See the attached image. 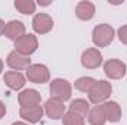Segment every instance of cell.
Listing matches in <instances>:
<instances>
[{
  "label": "cell",
  "instance_id": "1",
  "mask_svg": "<svg viewBox=\"0 0 127 125\" xmlns=\"http://www.w3.org/2000/svg\"><path fill=\"white\" fill-rule=\"evenodd\" d=\"M111 93H112L111 83L100 80V81H96L95 85L92 87V90L89 91V100L93 104H100V103H105L108 100Z\"/></svg>",
  "mask_w": 127,
  "mask_h": 125
},
{
  "label": "cell",
  "instance_id": "2",
  "mask_svg": "<svg viewBox=\"0 0 127 125\" xmlns=\"http://www.w3.org/2000/svg\"><path fill=\"white\" fill-rule=\"evenodd\" d=\"M114 28L108 24H99L93 28V32H92V40L97 47H105L108 44L112 43L114 40Z\"/></svg>",
  "mask_w": 127,
  "mask_h": 125
},
{
  "label": "cell",
  "instance_id": "3",
  "mask_svg": "<svg viewBox=\"0 0 127 125\" xmlns=\"http://www.w3.org/2000/svg\"><path fill=\"white\" fill-rule=\"evenodd\" d=\"M50 94H52V99H56L59 102H65L71 97L72 87L66 80L56 78L50 83Z\"/></svg>",
  "mask_w": 127,
  "mask_h": 125
},
{
  "label": "cell",
  "instance_id": "4",
  "mask_svg": "<svg viewBox=\"0 0 127 125\" xmlns=\"http://www.w3.org/2000/svg\"><path fill=\"white\" fill-rule=\"evenodd\" d=\"M37 47H38V41H37V37L32 34H24L22 37L15 40V50L24 56L32 55L37 50Z\"/></svg>",
  "mask_w": 127,
  "mask_h": 125
},
{
  "label": "cell",
  "instance_id": "5",
  "mask_svg": "<svg viewBox=\"0 0 127 125\" xmlns=\"http://www.w3.org/2000/svg\"><path fill=\"white\" fill-rule=\"evenodd\" d=\"M25 75H27V78L31 83H34V84H44L50 78V74H49L47 66H44L41 63H34V65H31L25 71Z\"/></svg>",
  "mask_w": 127,
  "mask_h": 125
},
{
  "label": "cell",
  "instance_id": "6",
  "mask_svg": "<svg viewBox=\"0 0 127 125\" xmlns=\"http://www.w3.org/2000/svg\"><path fill=\"white\" fill-rule=\"evenodd\" d=\"M103 71L105 75L111 80H120L126 75L127 72V66L124 62H121L120 59H109L106 61L103 65Z\"/></svg>",
  "mask_w": 127,
  "mask_h": 125
},
{
  "label": "cell",
  "instance_id": "7",
  "mask_svg": "<svg viewBox=\"0 0 127 125\" xmlns=\"http://www.w3.org/2000/svg\"><path fill=\"white\" fill-rule=\"evenodd\" d=\"M6 63L10 69L19 72V71H27L31 66V59H30V56H24V55L18 53L16 50H13L7 55Z\"/></svg>",
  "mask_w": 127,
  "mask_h": 125
},
{
  "label": "cell",
  "instance_id": "8",
  "mask_svg": "<svg viewBox=\"0 0 127 125\" xmlns=\"http://www.w3.org/2000/svg\"><path fill=\"white\" fill-rule=\"evenodd\" d=\"M43 113H44V109L40 104H35V106H21V109H19V116L24 121L30 122V124L38 122L41 119Z\"/></svg>",
  "mask_w": 127,
  "mask_h": 125
},
{
  "label": "cell",
  "instance_id": "9",
  "mask_svg": "<svg viewBox=\"0 0 127 125\" xmlns=\"http://www.w3.org/2000/svg\"><path fill=\"white\" fill-rule=\"evenodd\" d=\"M32 28L37 34H47L53 28V19L47 13H37L32 18Z\"/></svg>",
  "mask_w": 127,
  "mask_h": 125
},
{
  "label": "cell",
  "instance_id": "10",
  "mask_svg": "<svg viewBox=\"0 0 127 125\" xmlns=\"http://www.w3.org/2000/svg\"><path fill=\"white\" fill-rule=\"evenodd\" d=\"M81 65L87 69H95L102 65V55L97 49H87L81 55Z\"/></svg>",
  "mask_w": 127,
  "mask_h": 125
},
{
  "label": "cell",
  "instance_id": "11",
  "mask_svg": "<svg viewBox=\"0 0 127 125\" xmlns=\"http://www.w3.org/2000/svg\"><path fill=\"white\" fill-rule=\"evenodd\" d=\"M44 112L46 115L50 118V119H61L64 118V115L66 113L65 112V104L64 102H59L56 99H49L44 104Z\"/></svg>",
  "mask_w": 127,
  "mask_h": 125
},
{
  "label": "cell",
  "instance_id": "12",
  "mask_svg": "<svg viewBox=\"0 0 127 125\" xmlns=\"http://www.w3.org/2000/svg\"><path fill=\"white\" fill-rule=\"evenodd\" d=\"M4 80V84L10 88V90H21L25 84V77L21 74V72H16V71H9L4 74L3 77Z\"/></svg>",
  "mask_w": 127,
  "mask_h": 125
},
{
  "label": "cell",
  "instance_id": "13",
  "mask_svg": "<svg viewBox=\"0 0 127 125\" xmlns=\"http://www.w3.org/2000/svg\"><path fill=\"white\" fill-rule=\"evenodd\" d=\"M18 102H19L21 106H35V104H40L41 96H40V93L37 90L28 88V90H24V91L19 93Z\"/></svg>",
  "mask_w": 127,
  "mask_h": 125
},
{
  "label": "cell",
  "instance_id": "14",
  "mask_svg": "<svg viewBox=\"0 0 127 125\" xmlns=\"http://www.w3.org/2000/svg\"><path fill=\"white\" fill-rule=\"evenodd\" d=\"M95 4L92 3V1H87V0H83V1H80L78 4H77V7H75V15H77V18L78 19H81V21H89V19H92L93 16H95Z\"/></svg>",
  "mask_w": 127,
  "mask_h": 125
},
{
  "label": "cell",
  "instance_id": "15",
  "mask_svg": "<svg viewBox=\"0 0 127 125\" xmlns=\"http://www.w3.org/2000/svg\"><path fill=\"white\" fill-rule=\"evenodd\" d=\"M25 34V25L21 22V21H9L6 24V28H4V35L9 38V40H18L19 37H22Z\"/></svg>",
  "mask_w": 127,
  "mask_h": 125
},
{
  "label": "cell",
  "instance_id": "16",
  "mask_svg": "<svg viewBox=\"0 0 127 125\" xmlns=\"http://www.w3.org/2000/svg\"><path fill=\"white\" fill-rule=\"evenodd\" d=\"M103 112H105V118L109 122H118L121 119V106L117 102H105L102 104Z\"/></svg>",
  "mask_w": 127,
  "mask_h": 125
},
{
  "label": "cell",
  "instance_id": "17",
  "mask_svg": "<svg viewBox=\"0 0 127 125\" xmlns=\"http://www.w3.org/2000/svg\"><path fill=\"white\" fill-rule=\"evenodd\" d=\"M89 110H90V106H89L87 100H84V99H75V100H72L71 104H69V112L78 115V116L83 118V119L89 115Z\"/></svg>",
  "mask_w": 127,
  "mask_h": 125
},
{
  "label": "cell",
  "instance_id": "18",
  "mask_svg": "<svg viewBox=\"0 0 127 125\" xmlns=\"http://www.w3.org/2000/svg\"><path fill=\"white\" fill-rule=\"evenodd\" d=\"M87 119H89V124L90 125H105L106 118H105V112H103L102 104H96V106H93L89 110Z\"/></svg>",
  "mask_w": 127,
  "mask_h": 125
},
{
  "label": "cell",
  "instance_id": "19",
  "mask_svg": "<svg viewBox=\"0 0 127 125\" xmlns=\"http://www.w3.org/2000/svg\"><path fill=\"white\" fill-rule=\"evenodd\" d=\"M15 7L22 15H31L35 12V3L32 0H16Z\"/></svg>",
  "mask_w": 127,
  "mask_h": 125
},
{
  "label": "cell",
  "instance_id": "20",
  "mask_svg": "<svg viewBox=\"0 0 127 125\" xmlns=\"http://www.w3.org/2000/svg\"><path fill=\"white\" fill-rule=\"evenodd\" d=\"M96 80L93 78H90V77H81V78H78L77 81H75V88L78 90V91H81V93H89L90 90H92V87L95 85Z\"/></svg>",
  "mask_w": 127,
  "mask_h": 125
},
{
  "label": "cell",
  "instance_id": "21",
  "mask_svg": "<svg viewBox=\"0 0 127 125\" xmlns=\"http://www.w3.org/2000/svg\"><path fill=\"white\" fill-rule=\"evenodd\" d=\"M62 122H64V125H84V119L80 118L78 115H75V113H72V112L68 110L64 115Z\"/></svg>",
  "mask_w": 127,
  "mask_h": 125
},
{
  "label": "cell",
  "instance_id": "22",
  "mask_svg": "<svg viewBox=\"0 0 127 125\" xmlns=\"http://www.w3.org/2000/svg\"><path fill=\"white\" fill-rule=\"evenodd\" d=\"M118 38L123 44L127 46V25H123L120 30H118Z\"/></svg>",
  "mask_w": 127,
  "mask_h": 125
},
{
  "label": "cell",
  "instance_id": "23",
  "mask_svg": "<svg viewBox=\"0 0 127 125\" xmlns=\"http://www.w3.org/2000/svg\"><path fill=\"white\" fill-rule=\"evenodd\" d=\"M4 115H6V106H4L3 102H0V119H1Z\"/></svg>",
  "mask_w": 127,
  "mask_h": 125
},
{
  "label": "cell",
  "instance_id": "24",
  "mask_svg": "<svg viewBox=\"0 0 127 125\" xmlns=\"http://www.w3.org/2000/svg\"><path fill=\"white\" fill-rule=\"evenodd\" d=\"M4 28H6V24H4V21H3V19H0V35H3V34H4Z\"/></svg>",
  "mask_w": 127,
  "mask_h": 125
},
{
  "label": "cell",
  "instance_id": "25",
  "mask_svg": "<svg viewBox=\"0 0 127 125\" xmlns=\"http://www.w3.org/2000/svg\"><path fill=\"white\" fill-rule=\"evenodd\" d=\"M41 6H47V4H50V1H38Z\"/></svg>",
  "mask_w": 127,
  "mask_h": 125
},
{
  "label": "cell",
  "instance_id": "26",
  "mask_svg": "<svg viewBox=\"0 0 127 125\" xmlns=\"http://www.w3.org/2000/svg\"><path fill=\"white\" fill-rule=\"evenodd\" d=\"M12 125H28V124H25V122H13Z\"/></svg>",
  "mask_w": 127,
  "mask_h": 125
},
{
  "label": "cell",
  "instance_id": "27",
  "mask_svg": "<svg viewBox=\"0 0 127 125\" xmlns=\"http://www.w3.org/2000/svg\"><path fill=\"white\" fill-rule=\"evenodd\" d=\"M1 71H3V61L0 59V74H1Z\"/></svg>",
  "mask_w": 127,
  "mask_h": 125
}]
</instances>
